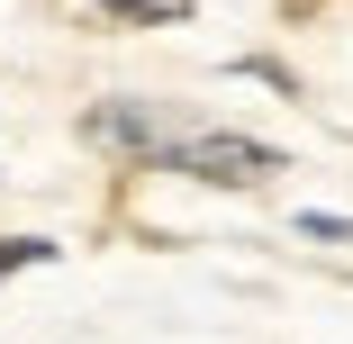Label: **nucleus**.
<instances>
[{
    "label": "nucleus",
    "mask_w": 353,
    "mask_h": 344,
    "mask_svg": "<svg viewBox=\"0 0 353 344\" xmlns=\"http://www.w3.org/2000/svg\"><path fill=\"white\" fill-rule=\"evenodd\" d=\"M154 172H190V181H218V190H254L281 172V145H263V136H236V127H172Z\"/></svg>",
    "instance_id": "nucleus-1"
},
{
    "label": "nucleus",
    "mask_w": 353,
    "mask_h": 344,
    "mask_svg": "<svg viewBox=\"0 0 353 344\" xmlns=\"http://www.w3.org/2000/svg\"><path fill=\"white\" fill-rule=\"evenodd\" d=\"M109 19H136V28H163V19H190V0H91Z\"/></svg>",
    "instance_id": "nucleus-3"
},
{
    "label": "nucleus",
    "mask_w": 353,
    "mask_h": 344,
    "mask_svg": "<svg viewBox=\"0 0 353 344\" xmlns=\"http://www.w3.org/2000/svg\"><path fill=\"white\" fill-rule=\"evenodd\" d=\"M19 263H54V245L46 236H10V245H0V281H10Z\"/></svg>",
    "instance_id": "nucleus-4"
},
{
    "label": "nucleus",
    "mask_w": 353,
    "mask_h": 344,
    "mask_svg": "<svg viewBox=\"0 0 353 344\" xmlns=\"http://www.w3.org/2000/svg\"><path fill=\"white\" fill-rule=\"evenodd\" d=\"M299 236H317V245H353V218H335V209H308V218H299Z\"/></svg>",
    "instance_id": "nucleus-5"
},
{
    "label": "nucleus",
    "mask_w": 353,
    "mask_h": 344,
    "mask_svg": "<svg viewBox=\"0 0 353 344\" xmlns=\"http://www.w3.org/2000/svg\"><path fill=\"white\" fill-rule=\"evenodd\" d=\"M100 145H118V154H136V163H154L163 154V136H172V118H154L145 100H100L91 118H82Z\"/></svg>",
    "instance_id": "nucleus-2"
}]
</instances>
